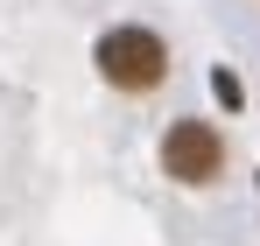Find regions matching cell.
<instances>
[{
    "mask_svg": "<svg viewBox=\"0 0 260 246\" xmlns=\"http://www.w3.org/2000/svg\"><path fill=\"white\" fill-rule=\"evenodd\" d=\"M99 71L120 91H155L169 78V49H162L155 28H106L99 36Z\"/></svg>",
    "mask_w": 260,
    "mask_h": 246,
    "instance_id": "1",
    "label": "cell"
},
{
    "mask_svg": "<svg viewBox=\"0 0 260 246\" xmlns=\"http://www.w3.org/2000/svg\"><path fill=\"white\" fill-rule=\"evenodd\" d=\"M211 91H218V106H239V99H246V91H239V78H232V71H211Z\"/></svg>",
    "mask_w": 260,
    "mask_h": 246,
    "instance_id": "3",
    "label": "cell"
},
{
    "mask_svg": "<svg viewBox=\"0 0 260 246\" xmlns=\"http://www.w3.org/2000/svg\"><path fill=\"white\" fill-rule=\"evenodd\" d=\"M162 169H169L176 183H211L218 169H225V141H218L211 120H176L169 134H162Z\"/></svg>",
    "mask_w": 260,
    "mask_h": 246,
    "instance_id": "2",
    "label": "cell"
}]
</instances>
